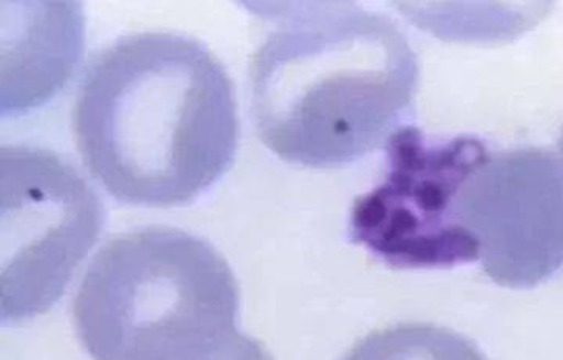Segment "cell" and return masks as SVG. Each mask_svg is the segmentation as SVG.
Segmentation results:
<instances>
[{"label": "cell", "instance_id": "obj_7", "mask_svg": "<svg viewBox=\"0 0 563 360\" xmlns=\"http://www.w3.org/2000/svg\"><path fill=\"white\" fill-rule=\"evenodd\" d=\"M342 360H487L463 334L428 323L384 327L358 340Z\"/></svg>", "mask_w": 563, "mask_h": 360}, {"label": "cell", "instance_id": "obj_5", "mask_svg": "<svg viewBox=\"0 0 563 360\" xmlns=\"http://www.w3.org/2000/svg\"><path fill=\"white\" fill-rule=\"evenodd\" d=\"M487 145L474 135L440 141L401 126L387 142L380 184L355 198L349 238L391 268L474 263L456 220L461 182Z\"/></svg>", "mask_w": 563, "mask_h": 360}, {"label": "cell", "instance_id": "obj_1", "mask_svg": "<svg viewBox=\"0 0 563 360\" xmlns=\"http://www.w3.org/2000/svg\"><path fill=\"white\" fill-rule=\"evenodd\" d=\"M74 132L85 165L111 197L183 207L235 161V88L199 40L170 32L121 36L88 65Z\"/></svg>", "mask_w": 563, "mask_h": 360}, {"label": "cell", "instance_id": "obj_3", "mask_svg": "<svg viewBox=\"0 0 563 360\" xmlns=\"http://www.w3.org/2000/svg\"><path fill=\"white\" fill-rule=\"evenodd\" d=\"M240 290L203 238L170 227L114 234L74 299L93 360H203L239 332Z\"/></svg>", "mask_w": 563, "mask_h": 360}, {"label": "cell", "instance_id": "obj_4", "mask_svg": "<svg viewBox=\"0 0 563 360\" xmlns=\"http://www.w3.org/2000/svg\"><path fill=\"white\" fill-rule=\"evenodd\" d=\"M2 323L15 326L60 301L103 228L87 178L48 149H0Z\"/></svg>", "mask_w": 563, "mask_h": 360}, {"label": "cell", "instance_id": "obj_6", "mask_svg": "<svg viewBox=\"0 0 563 360\" xmlns=\"http://www.w3.org/2000/svg\"><path fill=\"white\" fill-rule=\"evenodd\" d=\"M461 234L494 283L527 290L563 268V162L540 148L486 151L457 188Z\"/></svg>", "mask_w": 563, "mask_h": 360}, {"label": "cell", "instance_id": "obj_2", "mask_svg": "<svg viewBox=\"0 0 563 360\" xmlns=\"http://www.w3.org/2000/svg\"><path fill=\"white\" fill-rule=\"evenodd\" d=\"M285 10L250 65L263 144L314 168L342 167L387 144L418 85L417 55L400 26L352 3Z\"/></svg>", "mask_w": 563, "mask_h": 360}, {"label": "cell", "instance_id": "obj_8", "mask_svg": "<svg viewBox=\"0 0 563 360\" xmlns=\"http://www.w3.org/2000/svg\"><path fill=\"white\" fill-rule=\"evenodd\" d=\"M203 360H275L255 337L236 332Z\"/></svg>", "mask_w": 563, "mask_h": 360}, {"label": "cell", "instance_id": "obj_9", "mask_svg": "<svg viewBox=\"0 0 563 360\" xmlns=\"http://www.w3.org/2000/svg\"><path fill=\"white\" fill-rule=\"evenodd\" d=\"M559 151H560V159H562V162H563V132H562V138H560V142H559Z\"/></svg>", "mask_w": 563, "mask_h": 360}]
</instances>
